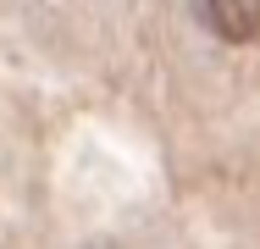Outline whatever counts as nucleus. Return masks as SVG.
Masks as SVG:
<instances>
[{
    "label": "nucleus",
    "instance_id": "f257e3e1",
    "mask_svg": "<svg viewBox=\"0 0 260 249\" xmlns=\"http://www.w3.org/2000/svg\"><path fill=\"white\" fill-rule=\"evenodd\" d=\"M205 22L216 39L249 45V39H260V0H205Z\"/></svg>",
    "mask_w": 260,
    "mask_h": 249
}]
</instances>
